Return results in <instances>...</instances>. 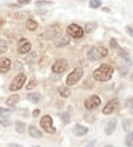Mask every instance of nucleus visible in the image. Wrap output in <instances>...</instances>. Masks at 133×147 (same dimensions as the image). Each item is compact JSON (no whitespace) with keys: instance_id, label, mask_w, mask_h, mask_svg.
<instances>
[{"instance_id":"obj_9","label":"nucleus","mask_w":133,"mask_h":147,"mask_svg":"<svg viewBox=\"0 0 133 147\" xmlns=\"http://www.w3.org/2000/svg\"><path fill=\"white\" fill-rule=\"evenodd\" d=\"M117 107H118V100L117 99H112V100H109L108 103H106V106L103 109V114L109 115V114H112Z\"/></svg>"},{"instance_id":"obj_8","label":"nucleus","mask_w":133,"mask_h":147,"mask_svg":"<svg viewBox=\"0 0 133 147\" xmlns=\"http://www.w3.org/2000/svg\"><path fill=\"white\" fill-rule=\"evenodd\" d=\"M31 48H32V46H31L29 40H27V39H20L19 46H17V52H19V54H28L31 51Z\"/></svg>"},{"instance_id":"obj_2","label":"nucleus","mask_w":133,"mask_h":147,"mask_svg":"<svg viewBox=\"0 0 133 147\" xmlns=\"http://www.w3.org/2000/svg\"><path fill=\"white\" fill-rule=\"evenodd\" d=\"M40 126H41L43 130L45 132H48V134H55V132H56V128L53 126V120H52V116L51 115L43 116L41 120H40Z\"/></svg>"},{"instance_id":"obj_4","label":"nucleus","mask_w":133,"mask_h":147,"mask_svg":"<svg viewBox=\"0 0 133 147\" xmlns=\"http://www.w3.org/2000/svg\"><path fill=\"white\" fill-rule=\"evenodd\" d=\"M67 34H68L71 38L73 39H81L84 36V30L77 24H69L68 28H67Z\"/></svg>"},{"instance_id":"obj_28","label":"nucleus","mask_w":133,"mask_h":147,"mask_svg":"<svg viewBox=\"0 0 133 147\" xmlns=\"http://www.w3.org/2000/svg\"><path fill=\"white\" fill-rule=\"evenodd\" d=\"M109 46H110V48H116V50H120V47H118L117 40H116V39H110Z\"/></svg>"},{"instance_id":"obj_25","label":"nucleus","mask_w":133,"mask_h":147,"mask_svg":"<svg viewBox=\"0 0 133 147\" xmlns=\"http://www.w3.org/2000/svg\"><path fill=\"white\" fill-rule=\"evenodd\" d=\"M60 116H61V119H63V123H64V124H68L69 123L71 116H69L68 112H65V114H60Z\"/></svg>"},{"instance_id":"obj_37","label":"nucleus","mask_w":133,"mask_h":147,"mask_svg":"<svg viewBox=\"0 0 133 147\" xmlns=\"http://www.w3.org/2000/svg\"><path fill=\"white\" fill-rule=\"evenodd\" d=\"M103 11H104V12H109V8L105 7V8H103Z\"/></svg>"},{"instance_id":"obj_15","label":"nucleus","mask_w":133,"mask_h":147,"mask_svg":"<svg viewBox=\"0 0 133 147\" xmlns=\"http://www.w3.org/2000/svg\"><path fill=\"white\" fill-rule=\"evenodd\" d=\"M20 96L17 95V94H15V95H11L9 98H7V100H5V105L8 106V107H13V106H16V103L19 102Z\"/></svg>"},{"instance_id":"obj_7","label":"nucleus","mask_w":133,"mask_h":147,"mask_svg":"<svg viewBox=\"0 0 133 147\" xmlns=\"http://www.w3.org/2000/svg\"><path fill=\"white\" fill-rule=\"evenodd\" d=\"M68 67V63L65 59H57L56 62L52 64V71L55 74H63Z\"/></svg>"},{"instance_id":"obj_27","label":"nucleus","mask_w":133,"mask_h":147,"mask_svg":"<svg viewBox=\"0 0 133 147\" xmlns=\"http://www.w3.org/2000/svg\"><path fill=\"white\" fill-rule=\"evenodd\" d=\"M89 5H91V8H99L101 5V0H91Z\"/></svg>"},{"instance_id":"obj_22","label":"nucleus","mask_w":133,"mask_h":147,"mask_svg":"<svg viewBox=\"0 0 133 147\" xmlns=\"http://www.w3.org/2000/svg\"><path fill=\"white\" fill-rule=\"evenodd\" d=\"M60 95L63 98L69 96V95H71V90H69L68 87H61V88H60Z\"/></svg>"},{"instance_id":"obj_36","label":"nucleus","mask_w":133,"mask_h":147,"mask_svg":"<svg viewBox=\"0 0 133 147\" xmlns=\"http://www.w3.org/2000/svg\"><path fill=\"white\" fill-rule=\"evenodd\" d=\"M9 147H21V146H20V144H13V143H11V144H9Z\"/></svg>"},{"instance_id":"obj_19","label":"nucleus","mask_w":133,"mask_h":147,"mask_svg":"<svg viewBox=\"0 0 133 147\" xmlns=\"http://www.w3.org/2000/svg\"><path fill=\"white\" fill-rule=\"evenodd\" d=\"M25 123H24V122H19V120H17V122H16L15 123V128H16V131L19 132V134H23L24 131H25Z\"/></svg>"},{"instance_id":"obj_16","label":"nucleus","mask_w":133,"mask_h":147,"mask_svg":"<svg viewBox=\"0 0 133 147\" xmlns=\"http://www.w3.org/2000/svg\"><path fill=\"white\" fill-rule=\"evenodd\" d=\"M28 132H29V135L32 136V138H41L43 136V132L39 130V128H36L35 126H29L28 127Z\"/></svg>"},{"instance_id":"obj_39","label":"nucleus","mask_w":133,"mask_h":147,"mask_svg":"<svg viewBox=\"0 0 133 147\" xmlns=\"http://www.w3.org/2000/svg\"><path fill=\"white\" fill-rule=\"evenodd\" d=\"M4 23V22H3V20H1V19H0V26H1V24H3Z\"/></svg>"},{"instance_id":"obj_33","label":"nucleus","mask_w":133,"mask_h":147,"mask_svg":"<svg viewBox=\"0 0 133 147\" xmlns=\"http://www.w3.org/2000/svg\"><path fill=\"white\" fill-rule=\"evenodd\" d=\"M31 0H19V4L20 5H27V4H29Z\"/></svg>"},{"instance_id":"obj_38","label":"nucleus","mask_w":133,"mask_h":147,"mask_svg":"<svg viewBox=\"0 0 133 147\" xmlns=\"http://www.w3.org/2000/svg\"><path fill=\"white\" fill-rule=\"evenodd\" d=\"M93 144H95V143H91L89 146H87V147H93Z\"/></svg>"},{"instance_id":"obj_10","label":"nucleus","mask_w":133,"mask_h":147,"mask_svg":"<svg viewBox=\"0 0 133 147\" xmlns=\"http://www.w3.org/2000/svg\"><path fill=\"white\" fill-rule=\"evenodd\" d=\"M87 56H88V59H89L91 62L99 60V59L101 58V55H100V52H99V48H96V47H91V48H88Z\"/></svg>"},{"instance_id":"obj_23","label":"nucleus","mask_w":133,"mask_h":147,"mask_svg":"<svg viewBox=\"0 0 133 147\" xmlns=\"http://www.w3.org/2000/svg\"><path fill=\"white\" fill-rule=\"evenodd\" d=\"M12 114V110H8V109H0V116L1 118H7Z\"/></svg>"},{"instance_id":"obj_18","label":"nucleus","mask_w":133,"mask_h":147,"mask_svg":"<svg viewBox=\"0 0 133 147\" xmlns=\"http://www.w3.org/2000/svg\"><path fill=\"white\" fill-rule=\"evenodd\" d=\"M97 28V23L96 22H91V23H88L87 26H85V28H84V32H87V34H91V32H93Z\"/></svg>"},{"instance_id":"obj_1","label":"nucleus","mask_w":133,"mask_h":147,"mask_svg":"<svg viewBox=\"0 0 133 147\" xmlns=\"http://www.w3.org/2000/svg\"><path fill=\"white\" fill-rule=\"evenodd\" d=\"M113 75V68L109 64H101L99 68H96L93 72V78L97 82H108L112 79Z\"/></svg>"},{"instance_id":"obj_31","label":"nucleus","mask_w":133,"mask_h":147,"mask_svg":"<svg viewBox=\"0 0 133 147\" xmlns=\"http://www.w3.org/2000/svg\"><path fill=\"white\" fill-rule=\"evenodd\" d=\"M125 30H126V32H128V35H129V36H132V38H133V27H130V26H128V27H126Z\"/></svg>"},{"instance_id":"obj_21","label":"nucleus","mask_w":133,"mask_h":147,"mask_svg":"<svg viewBox=\"0 0 133 147\" xmlns=\"http://www.w3.org/2000/svg\"><path fill=\"white\" fill-rule=\"evenodd\" d=\"M125 144L128 147H133V130L132 131L126 135V138H125Z\"/></svg>"},{"instance_id":"obj_41","label":"nucleus","mask_w":133,"mask_h":147,"mask_svg":"<svg viewBox=\"0 0 133 147\" xmlns=\"http://www.w3.org/2000/svg\"><path fill=\"white\" fill-rule=\"evenodd\" d=\"M32 147H40V146H32Z\"/></svg>"},{"instance_id":"obj_32","label":"nucleus","mask_w":133,"mask_h":147,"mask_svg":"<svg viewBox=\"0 0 133 147\" xmlns=\"http://www.w3.org/2000/svg\"><path fill=\"white\" fill-rule=\"evenodd\" d=\"M0 124H1V126H4V127H8V126H9V120L1 119V120H0Z\"/></svg>"},{"instance_id":"obj_5","label":"nucleus","mask_w":133,"mask_h":147,"mask_svg":"<svg viewBox=\"0 0 133 147\" xmlns=\"http://www.w3.org/2000/svg\"><path fill=\"white\" fill-rule=\"evenodd\" d=\"M25 79H27V76L24 74L16 75V78L12 80L11 86H9V90H11V91H19V90L24 86V83H25Z\"/></svg>"},{"instance_id":"obj_17","label":"nucleus","mask_w":133,"mask_h":147,"mask_svg":"<svg viewBox=\"0 0 133 147\" xmlns=\"http://www.w3.org/2000/svg\"><path fill=\"white\" fill-rule=\"evenodd\" d=\"M27 28L29 31H36L37 30V22L33 19H28L27 20Z\"/></svg>"},{"instance_id":"obj_24","label":"nucleus","mask_w":133,"mask_h":147,"mask_svg":"<svg viewBox=\"0 0 133 147\" xmlns=\"http://www.w3.org/2000/svg\"><path fill=\"white\" fill-rule=\"evenodd\" d=\"M8 50V44L5 40H0V54H4Z\"/></svg>"},{"instance_id":"obj_26","label":"nucleus","mask_w":133,"mask_h":147,"mask_svg":"<svg viewBox=\"0 0 133 147\" xmlns=\"http://www.w3.org/2000/svg\"><path fill=\"white\" fill-rule=\"evenodd\" d=\"M36 86H37V80H36V79H31L29 83L27 84V90H32V88H35Z\"/></svg>"},{"instance_id":"obj_3","label":"nucleus","mask_w":133,"mask_h":147,"mask_svg":"<svg viewBox=\"0 0 133 147\" xmlns=\"http://www.w3.org/2000/svg\"><path fill=\"white\" fill-rule=\"evenodd\" d=\"M83 75H84L83 68H75V70L68 75V78H67V86H69V87H71V86H75L77 82L83 78Z\"/></svg>"},{"instance_id":"obj_6","label":"nucleus","mask_w":133,"mask_h":147,"mask_svg":"<svg viewBox=\"0 0 133 147\" xmlns=\"http://www.w3.org/2000/svg\"><path fill=\"white\" fill-rule=\"evenodd\" d=\"M100 105H101V99H100L97 95H92L91 98H88L87 100L84 102V106H85L87 110H95V109H97Z\"/></svg>"},{"instance_id":"obj_35","label":"nucleus","mask_w":133,"mask_h":147,"mask_svg":"<svg viewBox=\"0 0 133 147\" xmlns=\"http://www.w3.org/2000/svg\"><path fill=\"white\" fill-rule=\"evenodd\" d=\"M15 18H23V16H25V12H21V13H15Z\"/></svg>"},{"instance_id":"obj_14","label":"nucleus","mask_w":133,"mask_h":147,"mask_svg":"<svg viewBox=\"0 0 133 147\" xmlns=\"http://www.w3.org/2000/svg\"><path fill=\"white\" fill-rule=\"evenodd\" d=\"M116 124H117V122H116V119H112L108 122V124H106L105 127V134L106 135H112L114 132V130H116Z\"/></svg>"},{"instance_id":"obj_34","label":"nucleus","mask_w":133,"mask_h":147,"mask_svg":"<svg viewBox=\"0 0 133 147\" xmlns=\"http://www.w3.org/2000/svg\"><path fill=\"white\" fill-rule=\"evenodd\" d=\"M32 115H33V118H37V116L40 115V110H39V109H36L33 112H32Z\"/></svg>"},{"instance_id":"obj_29","label":"nucleus","mask_w":133,"mask_h":147,"mask_svg":"<svg viewBox=\"0 0 133 147\" xmlns=\"http://www.w3.org/2000/svg\"><path fill=\"white\" fill-rule=\"evenodd\" d=\"M99 52H100V55H101V58H105V56H108V51H106L105 47H101V48H99Z\"/></svg>"},{"instance_id":"obj_40","label":"nucleus","mask_w":133,"mask_h":147,"mask_svg":"<svg viewBox=\"0 0 133 147\" xmlns=\"http://www.w3.org/2000/svg\"><path fill=\"white\" fill-rule=\"evenodd\" d=\"M104 147H113V146H110V144H108V146H104Z\"/></svg>"},{"instance_id":"obj_20","label":"nucleus","mask_w":133,"mask_h":147,"mask_svg":"<svg viewBox=\"0 0 133 147\" xmlns=\"http://www.w3.org/2000/svg\"><path fill=\"white\" fill-rule=\"evenodd\" d=\"M27 99L29 102H32V103H37L39 100H40V94H28L27 95Z\"/></svg>"},{"instance_id":"obj_12","label":"nucleus","mask_w":133,"mask_h":147,"mask_svg":"<svg viewBox=\"0 0 133 147\" xmlns=\"http://www.w3.org/2000/svg\"><path fill=\"white\" fill-rule=\"evenodd\" d=\"M68 43H69L68 38H67V36H63L60 32H59L56 35V38H55V46L56 47H64V46H67Z\"/></svg>"},{"instance_id":"obj_11","label":"nucleus","mask_w":133,"mask_h":147,"mask_svg":"<svg viewBox=\"0 0 133 147\" xmlns=\"http://www.w3.org/2000/svg\"><path fill=\"white\" fill-rule=\"evenodd\" d=\"M11 70V60L8 58H1L0 59V72L5 74Z\"/></svg>"},{"instance_id":"obj_30","label":"nucleus","mask_w":133,"mask_h":147,"mask_svg":"<svg viewBox=\"0 0 133 147\" xmlns=\"http://www.w3.org/2000/svg\"><path fill=\"white\" fill-rule=\"evenodd\" d=\"M47 4H52V1H48V0H39L36 1V5H47Z\"/></svg>"},{"instance_id":"obj_13","label":"nucleus","mask_w":133,"mask_h":147,"mask_svg":"<svg viewBox=\"0 0 133 147\" xmlns=\"http://www.w3.org/2000/svg\"><path fill=\"white\" fill-rule=\"evenodd\" d=\"M73 132H75V135L77 136H84L88 134V128L85 126H80V124H76L75 128H73Z\"/></svg>"}]
</instances>
